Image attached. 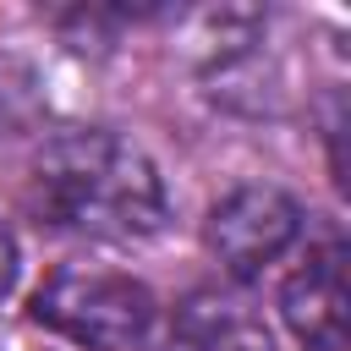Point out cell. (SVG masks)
I'll use <instances>...</instances> for the list:
<instances>
[{"label": "cell", "mask_w": 351, "mask_h": 351, "mask_svg": "<svg viewBox=\"0 0 351 351\" xmlns=\"http://www.w3.org/2000/svg\"><path fill=\"white\" fill-rule=\"evenodd\" d=\"M27 197L49 225L82 230V236H110V241L154 236L170 208L154 159L99 126L55 132L33 159Z\"/></svg>", "instance_id": "obj_1"}, {"label": "cell", "mask_w": 351, "mask_h": 351, "mask_svg": "<svg viewBox=\"0 0 351 351\" xmlns=\"http://www.w3.org/2000/svg\"><path fill=\"white\" fill-rule=\"evenodd\" d=\"M33 318L88 351H126L148 335L154 324V296L143 280L132 274H110V269H55L38 291H33Z\"/></svg>", "instance_id": "obj_2"}, {"label": "cell", "mask_w": 351, "mask_h": 351, "mask_svg": "<svg viewBox=\"0 0 351 351\" xmlns=\"http://www.w3.org/2000/svg\"><path fill=\"white\" fill-rule=\"evenodd\" d=\"M296 236H302V208L280 186H236L208 214V247L236 280L263 274L274 258L291 252Z\"/></svg>", "instance_id": "obj_3"}, {"label": "cell", "mask_w": 351, "mask_h": 351, "mask_svg": "<svg viewBox=\"0 0 351 351\" xmlns=\"http://www.w3.org/2000/svg\"><path fill=\"white\" fill-rule=\"evenodd\" d=\"M280 313H285V329L307 351H346L351 291H346V247L340 241H324L307 252V263L280 285Z\"/></svg>", "instance_id": "obj_4"}, {"label": "cell", "mask_w": 351, "mask_h": 351, "mask_svg": "<svg viewBox=\"0 0 351 351\" xmlns=\"http://www.w3.org/2000/svg\"><path fill=\"white\" fill-rule=\"evenodd\" d=\"M11 280H16V241H11V230L0 225V296L11 291Z\"/></svg>", "instance_id": "obj_5"}]
</instances>
